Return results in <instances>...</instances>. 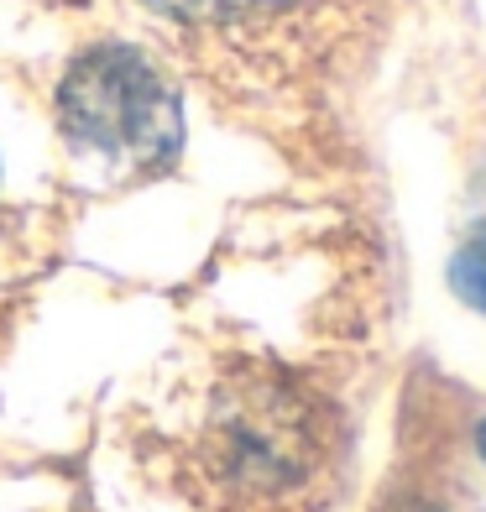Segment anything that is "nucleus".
I'll list each match as a JSON object with an SVG mask.
<instances>
[{
  "label": "nucleus",
  "instance_id": "6",
  "mask_svg": "<svg viewBox=\"0 0 486 512\" xmlns=\"http://www.w3.org/2000/svg\"><path fill=\"white\" fill-rule=\"evenodd\" d=\"M413 512H439V507H424V502H419V507H413Z\"/></svg>",
  "mask_w": 486,
  "mask_h": 512
},
{
  "label": "nucleus",
  "instance_id": "5",
  "mask_svg": "<svg viewBox=\"0 0 486 512\" xmlns=\"http://www.w3.org/2000/svg\"><path fill=\"white\" fill-rule=\"evenodd\" d=\"M476 450H481V460H486V424L476 429Z\"/></svg>",
  "mask_w": 486,
  "mask_h": 512
},
{
  "label": "nucleus",
  "instance_id": "3",
  "mask_svg": "<svg viewBox=\"0 0 486 512\" xmlns=\"http://www.w3.org/2000/svg\"><path fill=\"white\" fill-rule=\"evenodd\" d=\"M450 288L460 293V304H471L486 314V230L481 236H471L466 246L455 251L450 262Z\"/></svg>",
  "mask_w": 486,
  "mask_h": 512
},
{
  "label": "nucleus",
  "instance_id": "1",
  "mask_svg": "<svg viewBox=\"0 0 486 512\" xmlns=\"http://www.w3.org/2000/svg\"><path fill=\"white\" fill-rule=\"evenodd\" d=\"M340 450L330 403L277 366H230L183 439V476L220 512H293Z\"/></svg>",
  "mask_w": 486,
  "mask_h": 512
},
{
  "label": "nucleus",
  "instance_id": "4",
  "mask_svg": "<svg viewBox=\"0 0 486 512\" xmlns=\"http://www.w3.org/2000/svg\"><path fill=\"white\" fill-rule=\"evenodd\" d=\"M147 6L162 11V16H173V21H230V16L277 6V0H147Z\"/></svg>",
  "mask_w": 486,
  "mask_h": 512
},
{
  "label": "nucleus",
  "instance_id": "2",
  "mask_svg": "<svg viewBox=\"0 0 486 512\" xmlns=\"http://www.w3.org/2000/svg\"><path fill=\"white\" fill-rule=\"evenodd\" d=\"M58 115L74 147L121 168H168L183 147L173 84L126 42H100L74 58L58 89Z\"/></svg>",
  "mask_w": 486,
  "mask_h": 512
}]
</instances>
